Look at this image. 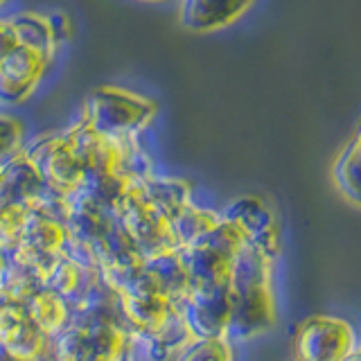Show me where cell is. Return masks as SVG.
I'll list each match as a JSON object with an SVG mask.
<instances>
[{
    "label": "cell",
    "instance_id": "10",
    "mask_svg": "<svg viewBox=\"0 0 361 361\" xmlns=\"http://www.w3.org/2000/svg\"><path fill=\"white\" fill-rule=\"evenodd\" d=\"M45 190L48 185L27 154H18L0 165V206L32 208Z\"/></svg>",
    "mask_w": 361,
    "mask_h": 361
},
{
    "label": "cell",
    "instance_id": "28",
    "mask_svg": "<svg viewBox=\"0 0 361 361\" xmlns=\"http://www.w3.org/2000/svg\"><path fill=\"white\" fill-rule=\"evenodd\" d=\"M0 3H3V0H0Z\"/></svg>",
    "mask_w": 361,
    "mask_h": 361
},
{
    "label": "cell",
    "instance_id": "6",
    "mask_svg": "<svg viewBox=\"0 0 361 361\" xmlns=\"http://www.w3.org/2000/svg\"><path fill=\"white\" fill-rule=\"evenodd\" d=\"M353 327L332 316L305 321L296 336L298 361H343L355 353Z\"/></svg>",
    "mask_w": 361,
    "mask_h": 361
},
{
    "label": "cell",
    "instance_id": "19",
    "mask_svg": "<svg viewBox=\"0 0 361 361\" xmlns=\"http://www.w3.org/2000/svg\"><path fill=\"white\" fill-rule=\"evenodd\" d=\"M9 25L14 27V32H16L18 45L41 54L45 61L50 59L56 43H54L52 34H50L48 20L39 18V16H32V14H18V16L9 18Z\"/></svg>",
    "mask_w": 361,
    "mask_h": 361
},
{
    "label": "cell",
    "instance_id": "24",
    "mask_svg": "<svg viewBox=\"0 0 361 361\" xmlns=\"http://www.w3.org/2000/svg\"><path fill=\"white\" fill-rule=\"evenodd\" d=\"M18 48V39L14 27L9 25V20H0V63Z\"/></svg>",
    "mask_w": 361,
    "mask_h": 361
},
{
    "label": "cell",
    "instance_id": "17",
    "mask_svg": "<svg viewBox=\"0 0 361 361\" xmlns=\"http://www.w3.org/2000/svg\"><path fill=\"white\" fill-rule=\"evenodd\" d=\"M221 221V217L212 214L208 210H199L192 203L183 206L178 212L169 217V226H172V235L178 248L197 244L203 235H208L214 226Z\"/></svg>",
    "mask_w": 361,
    "mask_h": 361
},
{
    "label": "cell",
    "instance_id": "4",
    "mask_svg": "<svg viewBox=\"0 0 361 361\" xmlns=\"http://www.w3.org/2000/svg\"><path fill=\"white\" fill-rule=\"evenodd\" d=\"M116 217L124 226V231L131 235V240L145 257L158 255L163 251H169V248H178L169 219L147 201L138 180H133L127 197L122 199L120 208L116 210Z\"/></svg>",
    "mask_w": 361,
    "mask_h": 361
},
{
    "label": "cell",
    "instance_id": "11",
    "mask_svg": "<svg viewBox=\"0 0 361 361\" xmlns=\"http://www.w3.org/2000/svg\"><path fill=\"white\" fill-rule=\"evenodd\" d=\"M45 61L41 54L30 48H18L11 52L7 59L0 63V99L5 102H18L25 97L39 77L45 71Z\"/></svg>",
    "mask_w": 361,
    "mask_h": 361
},
{
    "label": "cell",
    "instance_id": "15",
    "mask_svg": "<svg viewBox=\"0 0 361 361\" xmlns=\"http://www.w3.org/2000/svg\"><path fill=\"white\" fill-rule=\"evenodd\" d=\"M23 305H25L34 325H37L48 338L59 334L68 325V321H71V307H68V302L59 293H54L45 287L34 293V296H30Z\"/></svg>",
    "mask_w": 361,
    "mask_h": 361
},
{
    "label": "cell",
    "instance_id": "21",
    "mask_svg": "<svg viewBox=\"0 0 361 361\" xmlns=\"http://www.w3.org/2000/svg\"><path fill=\"white\" fill-rule=\"evenodd\" d=\"M178 361H233V355L226 338H219V341H195L183 350Z\"/></svg>",
    "mask_w": 361,
    "mask_h": 361
},
{
    "label": "cell",
    "instance_id": "5",
    "mask_svg": "<svg viewBox=\"0 0 361 361\" xmlns=\"http://www.w3.org/2000/svg\"><path fill=\"white\" fill-rule=\"evenodd\" d=\"M176 312L183 316L195 341H219L228 334L231 325V282L208 289H192Z\"/></svg>",
    "mask_w": 361,
    "mask_h": 361
},
{
    "label": "cell",
    "instance_id": "25",
    "mask_svg": "<svg viewBox=\"0 0 361 361\" xmlns=\"http://www.w3.org/2000/svg\"><path fill=\"white\" fill-rule=\"evenodd\" d=\"M0 361H18L16 357H11L9 353H7V350L3 348V345H0Z\"/></svg>",
    "mask_w": 361,
    "mask_h": 361
},
{
    "label": "cell",
    "instance_id": "23",
    "mask_svg": "<svg viewBox=\"0 0 361 361\" xmlns=\"http://www.w3.org/2000/svg\"><path fill=\"white\" fill-rule=\"evenodd\" d=\"M45 20H48V27H50V34L54 43L59 41H66L68 37H71V18H68L63 11H52L50 16H45Z\"/></svg>",
    "mask_w": 361,
    "mask_h": 361
},
{
    "label": "cell",
    "instance_id": "13",
    "mask_svg": "<svg viewBox=\"0 0 361 361\" xmlns=\"http://www.w3.org/2000/svg\"><path fill=\"white\" fill-rule=\"evenodd\" d=\"M253 0H183L180 3V23L192 32H214L228 27Z\"/></svg>",
    "mask_w": 361,
    "mask_h": 361
},
{
    "label": "cell",
    "instance_id": "27",
    "mask_svg": "<svg viewBox=\"0 0 361 361\" xmlns=\"http://www.w3.org/2000/svg\"><path fill=\"white\" fill-rule=\"evenodd\" d=\"M343 361H361V348H357V350H355V353H353V355H350V357H345Z\"/></svg>",
    "mask_w": 361,
    "mask_h": 361
},
{
    "label": "cell",
    "instance_id": "2",
    "mask_svg": "<svg viewBox=\"0 0 361 361\" xmlns=\"http://www.w3.org/2000/svg\"><path fill=\"white\" fill-rule=\"evenodd\" d=\"M156 104L120 88H97L86 102L84 122L109 140H131L154 118Z\"/></svg>",
    "mask_w": 361,
    "mask_h": 361
},
{
    "label": "cell",
    "instance_id": "3",
    "mask_svg": "<svg viewBox=\"0 0 361 361\" xmlns=\"http://www.w3.org/2000/svg\"><path fill=\"white\" fill-rule=\"evenodd\" d=\"M118 293L124 321H127L131 330L145 336L163 332V327L176 314L174 302L165 296L161 287L156 285V280L147 274L145 264L138 271H133L129 280L118 289Z\"/></svg>",
    "mask_w": 361,
    "mask_h": 361
},
{
    "label": "cell",
    "instance_id": "18",
    "mask_svg": "<svg viewBox=\"0 0 361 361\" xmlns=\"http://www.w3.org/2000/svg\"><path fill=\"white\" fill-rule=\"evenodd\" d=\"M138 185L142 190V195L147 197V201H149L154 208L161 210L167 219L190 203V188L183 180L147 176L138 180Z\"/></svg>",
    "mask_w": 361,
    "mask_h": 361
},
{
    "label": "cell",
    "instance_id": "22",
    "mask_svg": "<svg viewBox=\"0 0 361 361\" xmlns=\"http://www.w3.org/2000/svg\"><path fill=\"white\" fill-rule=\"evenodd\" d=\"M20 122H16L9 116H0V165H5L7 161H11L20 145Z\"/></svg>",
    "mask_w": 361,
    "mask_h": 361
},
{
    "label": "cell",
    "instance_id": "1",
    "mask_svg": "<svg viewBox=\"0 0 361 361\" xmlns=\"http://www.w3.org/2000/svg\"><path fill=\"white\" fill-rule=\"evenodd\" d=\"M269 255L253 244H244L231 269V325L228 338H251L276 323V305L271 293Z\"/></svg>",
    "mask_w": 361,
    "mask_h": 361
},
{
    "label": "cell",
    "instance_id": "14",
    "mask_svg": "<svg viewBox=\"0 0 361 361\" xmlns=\"http://www.w3.org/2000/svg\"><path fill=\"white\" fill-rule=\"evenodd\" d=\"M145 269L156 280V285L161 287L165 296L174 302V307H178L185 300L190 293V282L178 248H169V251H163L158 255L145 257Z\"/></svg>",
    "mask_w": 361,
    "mask_h": 361
},
{
    "label": "cell",
    "instance_id": "8",
    "mask_svg": "<svg viewBox=\"0 0 361 361\" xmlns=\"http://www.w3.org/2000/svg\"><path fill=\"white\" fill-rule=\"evenodd\" d=\"M27 158L39 167L45 185L61 195L73 192L84 178V165L75 154L68 135L39 142L27 152Z\"/></svg>",
    "mask_w": 361,
    "mask_h": 361
},
{
    "label": "cell",
    "instance_id": "20",
    "mask_svg": "<svg viewBox=\"0 0 361 361\" xmlns=\"http://www.w3.org/2000/svg\"><path fill=\"white\" fill-rule=\"evenodd\" d=\"M27 214L30 208L25 206H0V251L3 253L9 255L18 248Z\"/></svg>",
    "mask_w": 361,
    "mask_h": 361
},
{
    "label": "cell",
    "instance_id": "26",
    "mask_svg": "<svg viewBox=\"0 0 361 361\" xmlns=\"http://www.w3.org/2000/svg\"><path fill=\"white\" fill-rule=\"evenodd\" d=\"M5 269H7V253L0 251V276L5 274Z\"/></svg>",
    "mask_w": 361,
    "mask_h": 361
},
{
    "label": "cell",
    "instance_id": "7",
    "mask_svg": "<svg viewBox=\"0 0 361 361\" xmlns=\"http://www.w3.org/2000/svg\"><path fill=\"white\" fill-rule=\"evenodd\" d=\"M45 336L25 310V305L0 296V345L18 361H39L48 350Z\"/></svg>",
    "mask_w": 361,
    "mask_h": 361
},
{
    "label": "cell",
    "instance_id": "16",
    "mask_svg": "<svg viewBox=\"0 0 361 361\" xmlns=\"http://www.w3.org/2000/svg\"><path fill=\"white\" fill-rule=\"evenodd\" d=\"M334 185L338 192L355 206L361 208V124L355 133V138L348 142V147L336 158L334 169Z\"/></svg>",
    "mask_w": 361,
    "mask_h": 361
},
{
    "label": "cell",
    "instance_id": "9",
    "mask_svg": "<svg viewBox=\"0 0 361 361\" xmlns=\"http://www.w3.org/2000/svg\"><path fill=\"white\" fill-rule=\"evenodd\" d=\"M224 221H228L242 233V237L274 257L278 251V226L271 212L262 201L253 197H244L233 201L224 212Z\"/></svg>",
    "mask_w": 361,
    "mask_h": 361
},
{
    "label": "cell",
    "instance_id": "12",
    "mask_svg": "<svg viewBox=\"0 0 361 361\" xmlns=\"http://www.w3.org/2000/svg\"><path fill=\"white\" fill-rule=\"evenodd\" d=\"M180 259H183L190 291L192 289H208L219 287L231 282V269L235 257H226L219 251H214L210 246L195 244L178 248Z\"/></svg>",
    "mask_w": 361,
    "mask_h": 361
}]
</instances>
